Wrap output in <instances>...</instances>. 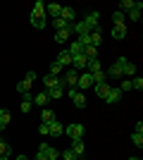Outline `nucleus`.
I'll return each mask as SVG.
<instances>
[{"label": "nucleus", "instance_id": "21", "mask_svg": "<svg viewBox=\"0 0 143 160\" xmlns=\"http://www.w3.org/2000/svg\"><path fill=\"white\" fill-rule=\"evenodd\" d=\"M122 74H124V77H136V65H131V62L126 60L122 65Z\"/></svg>", "mask_w": 143, "mask_h": 160}, {"label": "nucleus", "instance_id": "15", "mask_svg": "<svg viewBox=\"0 0 143 160\" xmlns=\"http://www.w3.org/2000/svg\"><path fill=\"white\" fill-rule=\"evenodd\" d=\"M110 88H112V86H110V84H105V81H102V84H95V96L105 100V96L110 93Z\"/></svg>", "mask_w": 143, "mask_h": 160}, {"label": "nucleus", "instance_id": "10", "mask_svg": "<svg viewBox=\"0 0 143 160\" xmlns=\"http://www.w3.org/2000/svg\"><path fill=\"white\" fill-rule=\"evenodd\" d=\"M69 151H72L76 158H81V155L86 153V146H83V141H81V139H74V141H72V148H69Z\"/></svg>", "mask_w": 143, "mask_h": 160}, {"label": "nucleus", "instance_id": "43", "mask_svg": "<svg viewBox=\"0 0 143 160\" xmlns=\"http://www.w3.org/2000/svg\"><path fill=\"white\" fill-rule=\"evenodd\" d=\"M60 155H62V158H64V160H79V158H76L74 153H72V151H69V148H67V151H62Z\"/></svg>", "mask_w": 143, "mask_h": 160}, {"label": "nucleus", "instance_id": "30", "mask_svg": "<svg viewBox=\"0 0 143 160\" xmlns=\"http://www.w3.org/2000/svg\"><path fill=\"white\" fill-rule=\"evenodd\" d=\"M48 96H50V100H60L62 96H64V91H62V86L53 88V91H48Z\"/></svg>", "mask_w": 143, "mask_h": 160}, {"label": "nucleus", "instance_id": "23", "mask_svg": "<svg viewBox=\"0 0 143 160\" xmlns=\"http://www.w3.org/2000/svg\"><path fill=\"white\" fill-rule=\"evenodd\" d=\"M72 100H74V105H76V108H86V103H88V100H86V96L79 93V91L72 96Z\"/></svg>", "mask_w": 143, "mask_h": 160}, {"label": "nucleus", "instance_id": "39", "mask_svg": "<svg viewBox=\"0 0 143 160\" xmlns=\"http://www.w3.org/2000/svg\"><path fill=\"white\" fill-rule=\"evenodd\" d=\"M91 77H93V86H95V84H102V81H105V72H102V69H100V72H95V74H91Z\"/></svg>", "mask_w": 143, "mask_h": 160}, {"label": "nucleus", "instance_id": "6", "mask_svg": "<svg viewBox=\"0 0 143 160\" xmlns=\"http://www.w3.org/2000/svg\"><path fill=\"white\" fill-rule=\"evenodd\" d=\"M57 86H64V84H62V79L50 77V74H45V77H43V91H53V88H57Z\"/></svg>", "mask_w": 143, "mask_h": 160}, {"label": "nucleus", "instance_id": "50", "mask_svg": "<svg viewBox=\"0 0 143 160\" xmlns=\"http://www.w3.org/2000/svg\"><path fill=\"white\" fill-rule=\"evenodd\" d=\"M0 110H2V108H0Z\"/></svg>", "mask_w": 143, "mask_h": 160}, {"label": "nucleus", "instance_id": "25", "mask_svg": "<svg viewBox=\"0 0 143 160\" xmlns=\"http://www.w3.org/2000/svg\"><path fill=\"white\" fill-rule=\"evenodd\" d=\"M10 155H12L10 143H7V141H0V158H10Z\"/></svg>", "mask_w": 143, "mask_h": 160}, {"label": "nucleus", "instance_id": "40", "mask_svg": "<svg viewBox=\"0 0 143 160\" xmlns=\"http://www.w3.org/2000/svg\"><path fill=\"white\" fill-rule=\"evenodd\" d=\"M131 88L141 91V88H143V77H134V79H131Z\"/></svg>", "mask_w": 143, "mask_h": 160}, {"label": "nucleus", "instance_id": "11", "mask_svg": "<svg viewBox=\"0 0 143 160\" xmlns=\"http://www.w3.org/2000/svg\"><path fill=\"white\" fill-rule=\"evenodd\" d=\"M122 91H119V88H115V86H112V88H110V93L107 96H105V103H119V98H122Z\"/></svg>", "mask_w": 143, "mask_h": 160}, {"label": "nucleus", "instance_id": "36", "mask_svg": "<svg viewBox=\"0 0 143 160\" xmlns=\"http://www.w3.org/2000/svg\"><path fill=\"white\" fill-rule=\"evenodd\" d=\"M124 19H126V14H124V12H119V10H117V12L112 14V22H115V27H117V24H124Z\"/></svg>", "mask_w": 143, "mask_h": 160}, {"label": "nucleus", "instance_id": "8", "mask_svg": "<svg viewBox=\"0 0 143 160\" xmlns=\"http://www.w3.org/2000/svg\"><path fill=\"white\" fill-rule=\"evenodd\" d=\"M91 86H93V77H91L88 72H81V74H79V79H76V88H81V91H83V88H91Z\"/></svg>", "mask_w": 143, "mask_h": 160}, {"label": "nucleus", "instance_id": "2", "mask_svg": "<svg viewBox=\"0 0 143 160\" xmlns=\"http://www.w3.org/2000/svg\"><path fill=\"white\" fill-rule=\"evenodd\" d=\"M83 132H86V129H83V124H79V122H74V124H69V127L64 129V134H67L72 141L74 139H83Z\"/></svg>", "mask_w": 143, "mask_h": 160}, {"label": "nucleus", "instance_id": "1", "mask_svg": "<svg viewBox=\"0 0 143 160\" xmlns=\"http://www.w3.org/2000/svg\"><path fill=\"white\" fill-rule=\"evenodd\" d=\"M31 24H34L36 29H45V5H43L41 0L34 5V10H31Z\"/></svg>", "mask_w": 143, "mask_h": 160}, {"label": "nucleus", "instance_id": "22", "mask_svg": "<svg viewBox=\"0 0 143 160\" xmlns=\"http://www.w3.org/2000/svg\"><path fill=\"white\" fill-rule=\"evenodd\" d=\"M48 127H50V136H62V134H64V129H62V124H60L57 120H55V122H50Z\"/></svg>", "mask_w": 143, "mask_h": 160}, {"label": "nucleus", "instance_id": "29", "mask_svg": "<svg viewBox=\"0 0 143 160\" xmlns=\"http://www.w3.org/2000/svg\"><path fill=\"white\" fill-rule=\"evenodd\" d=\"M88 36H91V46H93V48H98V46H100V41H102L100 31H91Z\"/></svg>", "mask_w": 143, "mask_h": 160}, {"label": "nucleus", "instance_id": "12", "mask_svg": "<svg viewBox=\"0 0 143 160\" xmlns=\"http://www.w3.org/2000/svg\"><path fill=\"white\" fill-rule=\"evenodd\" d=\"M60 12H62V5H57V2L45 5V14H50V17H55V19H60Z\"/></svg>", "mask_w": 143, "mask_h": 160}, {"label": "nucleus", "instance_id": "16", "mask_svg": "<svg viewBox=\"0 0 143 160\" xmlns=\"http://www.w3.org/2000/svg\"><path fill=\"white\" fill-rule=\"evenodd\" d=\"M21 96H24V100H21V112H29V110H31V105H34V96H31V93H21Z\"/></svg>", "mask_w": 143, "mask_h": 160}, {"label": "nucleus", "instance_id": "33", "mask_svg": "<svg viewBox=\"0 0 143 160\" xmlns=\"http://www.w3.org/2000/svg\"><path fill=\"white\" fill-rule=\"evenodd\" d=\"M50 77H57V79H60V74H62V65H57V62H53V65H50Z\"/></svg>", "mask_w": 143, "mask_h": 160}, {"label": "nucleus", "instance_id": "14", "mask_svg": "<svg viewBox=\"0 0 143 160\" xmlns=\"http://www.w3.org/2000/svg\"><path fill=\"white\" fill-rule=\"evenodd\" d=\"M34 103H36V105H41V108H45L48 103H50V96H48V91H41V93H36V96H34Z\"/></svg>", "mask_w": 143, "mask_h": 160}, {"label": "nucleus", "instance_id": "20", "mask_svg": "<svg viewBox=\"0 0 143 160\" xmlns=\"http://www.w3.org/2000/svg\"><path fill=\"white\" fill-rule=\"evenodd\" d=\"M67 53L74 58V55H81L83 53V46L79 43V41H74V43H69V48H67Z\"/></svg>", "mask_w": 143, "mask_h": 160}, {"label": "nucleus", "instance_id": "49", "mask_svg": "<svg viewBox=\"0 0 143 160\" xmlns=\"http://www.w3.org/2000/svg\"><path fill=\"white\" fill-rule=\"evenodd\" d=\"M0 141H2V136H0Z\"/></svg>", "mask_w": 143, "mask_h": 160}, {"label": "nucleus", "instance_id": "35", "mask_svg": "<svg viewBox=\"0 0 143 160\" xmlns=\"http://www.w3.org/2000/svg\"><path fill=\"white\" fill-rule=\"evenodd\" d=\"M45 158H48V160H57V158H60V151L50 146V148H48V151H45Z\"/></svg>", "mask_w": 143, "mask_h": 160}, {"label": "nucleus", "instance_id": "38", "mask_svg": "<svg viewBox=\"0 0 143 160\" xmlns=\"http://www.w3.org/2000/svg\"><path fill=\"white\" fill-rule=\"evenodd\" d=\"M119 91H122V93L131 91V79H122V81H119Z\"/></svg>", "mask_w": 143, "mask_h": 160}, {"label": "nucleus", "instance_id": "34", "mask_svg": "<svg viewBox=\"0 0 143 160\" xmlns=\"http://www.w3.org/2000/svg\"><path fill=\"white\" fill-rule=\"evenodd\" d=\"M131 7H134V0H122V2H119V12H124V14H126V12L131 10Z\"/></svg>", "mask_w": 143, "mask_h": 160}, {"label": "nucleus", "instance_id": "48", "mask_svg": "<svg viewBox=\"0 0 143 160\" xmlns=\"http://www.w3.org/2000/svg\"><path fill=\"white\" fill-rule=\"evenodd\" d=\"M129 160H141V158H129Z\"/></svg>", "mask_w": 143, "mask_h": 160}, {"label": "nucleus", "instance_id": "37", "mask_svg": "<svg viewBox=\"0 0 143 160\" xmlns=\"http://www.w3.org/2000/svg\"><path fill=\"white\" fill-rule=\"evenodd\" d=\"M131 143L141 148V146H143V134H136V132H134V134H131Z\"/></svg>", "mask_w": 143, "mask_h": 160}, {"label": "nucleus", "instance_id": "27", "mask_svg": "<svg viewBox=\"0 0 143 160\" xmlns=\"http://www.w3.org/2000/svg\"><path fill=\"white\" fill-rule=\"evenodd\" d=\"M83 55H86L88 60H95V58H98V48H93V46H83Z\"/></svg>", "mask_w": 143, "mask_h": 160}, {"label": "nucleus", "instance_id": "5", "mask_svg": "<svg viewBox=\"0 0 143 160\" xmlns=\"http://www.w3.org/2000/svg\"><path fill=\"white\" fill-rule=\"evenodd\" d=\"M86 67H88V58H86L83 53L72 58V69H76V72H86Z\"/></svg>", "mask_w": 143, "mask_h": 160}, {"label": "nucleus", "instance_id": "9", "mask_svg": "<svg viewBox=\"0 0 143 160\" xmlns=\"http://www.w3.org/2000/svg\"><path fill=\"white\" fill-rule=\"evenodd\" d=\"M60 19H64L67 24H74V22H76V10H74V7H62Z\"/></svg>", "mask_w": 143, "mask_h": 160}, {"label": "nucleus", "instance_id": "3", "mask_svg": "<svg viewBox=\"0 0 143 160\" xmlns=\"http://www.w3.org/2000/svg\"><path fill=\"white\" fill-rule=\"evenodd\" d=\"M83 22L88 24L91 31H100V12H88L83 17Z\"/></svg>", "mask_w": 143, "mask_h": 160}, {"label": "nucleus", "instance_id": "4", "mask_svg": "<svg viewBox=\"0 0 143 160\" xmlns=\"http://www.w3.org/2000/svg\"><path fill=\"white\" fill-rule=\"evenodd\" d=\"M124 62H126V58H119V60H117L115 65L107 69V74H105V77H112V79H122V77H124V74H122V65H124Z\"/></svg>", "mask_w": 143, "mask_h": 160}, {"label": "nucleus", "instance_id": "19", "mask_svg": "<svg viewBox=\"0 0 143 160\" xmlns=\"http://www.w3.org/2000/svg\"><path fill=\"white\" fill-rule=\"evenodd\" d=\"M57 65H72V55L67 53V48H64V50H60V55H57Z\"/></svg>", "mask_w": 143, "mask_h": 160}, {"label": "nucleus", "instance_id": "41", "mask_svg": "<svg viewBox=\"0 0 143 160\" xmlns=\"http://www.w3.org/2000/svg\"><path fill=\"white\" fill-rule=\"evenodd\" d=\"M79 43L81 46H91V36L88 33H79Z\"/></svg>", "mask_w": 143, "mask_h": 160}, {"label": "nucleus", "instance_id": "7", "mask_svg": "<svg viewBox=\"0 0 143 160\" xmlns=\"http://www.w3.org/2000/svg\"><path fill=\"white\" fill-rule=\"evenodd\" d=\"M60 79H62V84H64V86H76V79H79V72H76V69H67V72L62 74Z\"/></svg>", "mask_w": 143, "mask_h": 160}, {"label": "nucleus", "instance_id": "24", "mask_svg": "<svg viewBox=\"0 0 143 160\" xmlns=\"http://www.w3.org/2000/svg\"><path fill=\"white\" fill-rule=\"evenodd\" d=\"M10 120H12L10 110H0V129H5L7 124H10Z\"/></svg>", "mask_w": 143, "mask_h": 160}, {"label": "nucleus", "instance_id": "31", "mask_svg": "<svg viewBox=\"0 0 143 160\" xmlns=\"http://www.w3.org/2000/svg\"><path fill=\"white\" fill-rule=\"evenodd\" d=\"M17 91H19V93H29V91H31V84H29L26 79H21L19 84H17Z\"/></svg>", "mask_w": 143, "mask_h": 160}, {"label": "nucleus", "instance_id": "46", "mask_svg": "<svg viewBox=\"0 0 143 160\" xmlns=\"http://www.w3.org/2000/svg\"><path fill=\"white\" fill-rule=\"evenodd\" d=\"M34 160H48V158H45V153H36V158H34Z\"/></svg>", "mask_w": 143, "mask_h": 160}, {"label": "nucleus", "instance_id": "32", "mask_svg": "<svg viewBox=\"0 0 143 160\" xmlns=\"http://www.w3.org/2000/svg\"><path fill=\"white\" fill-rule=\"evenodd\" d=\"M69 27H72V24H67L64 19H55V29H57V31H69ZM69 33H72V31H69Z\"/></svg>", "mask_w": 143, "mask_h": 160}, {"label": "nucleus", "instance_id": "28", "mask_svg": "<svg viewBox=\"0 0 143 160\" xmlns=\"http://www.w3.org/2000/svg\"><path fill=\"white\" fill-rule=\"evenodd\" d=\"M69 36H72L69 31H55V41H57V43H67Z\"/></svg>", "mask_w": 143, "mask_h": 160}, {"label": "nucleus", "instance_id": "26", "mask_svg": "<svg viewBox=\"0 0 143 160\" xmlns=\"http://www.w3.org/2000/svg\"><path fill=\"white\" fill-rule=\"evenodd\" d=\"M86 72H88V74L100 72V60H98V58H95V60H88V67H86Z\"/></svg>", "mask_w": 143, "mask_h": 160}, {"label": "nucleus", "instance_id": "18", "mask_svg": "<svg viewBox=\"0 0 143 160\" xmlns=\"http://www.w3.org/2000/svg\"><path fill=\"white\" fill-rule=\"evenodd\" d=\"M41 122H43V124H50V122H55V112L50 110V108H43V112H41Z\"/></svg>", "mask_w": 143, "mask_h": 160}, {"label": "nucleus", "instance_id": "17", "mask_svg": "<svg viewBox=\"0 0 143 160\" xmlns=\"http://www.w3.org/2000/svg\"><path fill=\"white\" fill-rule=\"evenodd\" d=\"M124 36H126V27H124V24H117V27H112V38L122 41Z\"/></svg>", "mask_w": 143, "mask_h": 160}, {"label": "nucleus", "instance_id": "45", "mask_svg": "<svg viewBox=\"0 0 143 160\" xmlns=\"http://www.w3.org/2000/svg\"><path fill=\"white\" fill-rule=\"evenodd\" d=\"M136 134H143V122H136V129H134Z\"/></svg>", "mask_w": 143, "mask_h": 160}, {"label": "nucleus", "instance_id": "13", "mask_svg": "<svg viewBox=\"0 0 143 160\" xmlns=\"http://www.w3.org/2000/svg\"><path fill=\"white\" fill-rule=\"evenodd\" d=\"M141 7H143V2H134V7H131L129 12H126L131 22H138V19H141Z\"/></svg>", "mask_w": 143, "mask_h": 160}, {"label": "nucleus", "instance_id": "42", "mask_svg": "<svg viewBox=\"0 0 143 160\" xmlns=\"http://www.w3.org/2000/svg\"><path fill=\"white\" fill-rule=\"evenodd\" d=\"M24 79H26V81H29V84H34V81H36V79H38V74H36V72H34V69H29V72H26V77H24Z\"/></svg>", "mask_w": 143, "mask_h": 160}, {"label": "nucleus", "instance_id": "47", "mask_svg": "<svg viewBox=\"0 0 143 160\" xmlns=\"http://www.w3.org/2000/svg\"><path fill=\"white\" fill-rule=\"evenodd\" d=\"M14 160H31V158H26V155H17Z\"/></svg>", "mask_w": 143, "mask_h": 160}, {"label": "nucleus", "instance_id": "44", "mask_svg": "<svg viewBox=\"0 0 143 160\" xmlns=\"http://www.w3.org/2000/svg\"><path fill=\"white\" fill-rule=\"evenodd\" d=\"M38 134H41V136H50V127L41 122V127H38Z\"/></svg>", "mask_w": 143, "mask_h": 160}]
</instances>
